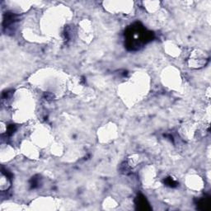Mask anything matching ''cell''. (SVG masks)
Returning a JSON list of instances; mask_svg holds the SVG:
<instances>
[{
	"label": "cell",
	"mask_w": 211,
	"mask_h": 211,
	"mask_svg": "<svg viewBox=\"0 0 211 211\" xmlns=\"http://www.w3.org/2000/svg\"><path fill=\"white\" fill-rule=\"evenodd\" d=\"M164 182H165L166 185H168V186H171V187H175L178 184L175 179H173L172 177H167Z\"/></svg>",
	"instance_id": "cell-2"
},
{
	"label": "cell",
	"mask_w": 211,
	"mask_h": 211,
	"mask_svg": "<svg viewBox=\"0 0 211 211\" xmlns=\"http://www.w3.org/2000/svg\"><path fill=\"white\" fill-rule=\"evenodd\" d=\"M197 205L200 209H209V197H203V198L200 199L197 202Z\"/></svg>",
	"instance_id": "cell-1"
}]
</instances>
